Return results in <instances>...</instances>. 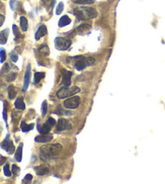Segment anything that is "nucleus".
Instances as JSON below:
<instances>
[{
  "instance_id": "f257e3e1",
  "label": "nucleus",
  "mask_w": 165,
  "mask_h": 184,
  "mask_svg": "<svg viewBox=\"0 0 165 184\" xmlns=\"http://www.w3.org/2000/svg\"><path fill=\"white\" fill-rule=\"evenodd\" d=\"M62 149V146L60 143H50L44 145L40 149L41 159L48 160L55 157L60 154Z\"/></svg>"
},
{
  "instance_id": "f03ea898",
  "label": "nucleus",
  "mask_w": 165,
  "mask_h": 184,
  "mask_svg": "<svg viewBox=\"0 0 165 184\" xmlns=\"http://www.w3.org/2000/svg\"><path fill=\"white\" fill-rule=\"evenodd\" d=\"M74 15L79 21H86L94 19L97 16V11L93 8L80 7L74 9Z\"/></svg>"
},
{
  "instance_id": "7ed1b4c3",
  "label": "nucleus",
  "mask_w": 165,
  "mask_h": 184,
  "mask_svg": "<svg viewBox=\"0 0 165 184\" xmlns=\"http://www.w3.org/2000/svg\"><path fill=\"white\" fill-rule=\"evenodd\" d=\"M76 59L74 67L78 71H82L88 66L93 65L95 63V59L92 57H82V56H77L74 58Z\"/></svg>"
},
{
  "instance_id": "20e7f679",
  "label": "nucleus",
  "mask_w": 165,
  "mask_h": 184,
  "mask_svg": "<svg viewBox=\"0 0 165 184\" xmlns=\"http://www.w3.org/2000/svg\"><path fill=\"white\" fill-rule=\"evenodd\" d=\"M79 92H80V89L76 86H74L72 88L63 87L61 89H59V91L57 93V97L59 99H63L66 98L67 97H70V96H73Z\"/></svg>"
},
{
  "instance_id": "39448f33",
  "label": "nucleus",
  "mask_w": 165,
  "mask_h": 184,
  "mask_svg": "<svg viewBox=\"0 0 165 184\" xmlns=\"http://www.w3.org/2000/svg\"><path fill=\"white\" fill-rule=\"evenodd\" d=\"M54 44H55L56 49L63 51V50H66V49L70 48V45H71V41L69 38L58 37L55 38Z\"/></svg>"
},
{
  "instance_id": "423d86ee",
  "label": "nucleus",
  "mask_w": 165,
  "mask_h": 184,
  "mask_svg": "<svg viewBox=\"0 0 165 184\" xmlns=\"http://www.w3.org/2000/svg\"><path fill=\"white\" fill-rule=\"evenodd\" d=\"M80 103V98L78 96H74L70 98L67 99L66 101L64 102V106L66 109H70V110H74L76 109L79 106Z\"/></svg>"
},
{
  "instance_id": "0eeeda50",
  "label": "nucleus",
  "mask_w": 165,
  "mask_h": 184,
  "mask_svg": "<svg viewBox=\"0 0 165 184\" xmlns=\"http://www.w3.org/2000/svg\"><path fill=\"white\" fill-rule=\"evenodd\" d=\"M9 135L7 136V138L3 141V143L1 144V147L3 149H4L5 151L7 152L9 154H12L15 151V146L13 144L12 141L9 139Z\"/></svg>"
},
{
  "instance_id": "6e6552de",
  "label": "nucleus",
  "mask_w": 165,
  "mask_h": 184,
  "mask_svg": "<svg viewBox=\"0 0 165 184\" xmlns=\"http://www.w3.org/2000/svg\"><path fill=\"white\" fill-rule=\"evenodd\" d=\"M72 128V126L68 120L65 119H60L57 123V131H62L64 130H70Z\"/></svg>"
},
{
  "instance_id": "1a4fd4ad",
  "label": "nucleus",
  "mask_w": 165,
  "mask_h": 184,
  "mask_svg": "<svg viewBox=\"0 0 165 184\" xmlns=\"http://www.w3.org/2000/svg\"><path fill=\"white\" fill-rule=\"evenodd\" d=\"M62 84L64 87H69L71 84V76L73 73L66 69L62 70Z\"/></svg>"
},
{
  "instance_id": "9d476101",
  "label": "nucleus",
  "mask_w": 165,
  "mask_h": 184,
  "mask_svg": "<svg viewBox=\"0 0 165 184\" xmlns=\"http://www.w3.org/2000/svg\"><path fill=\"white\" fill-rule=\"evenodd\" d=\"M31 64L29 63L27 66L26 68V72L25 75V79H24V86H23V91L25 92L29 88V84H30V80H31Z\"/></svg>"
},
{
  "instance_id": "9b49d317",
  "label": "nucleus",
  "mask_w": 165,
  "mask_h": 184,
  "mask_svg": "<svg viewBox=\"0 0 165 184\" xmlns=\"http://www.w3.org/2000/svg\"><path fill=\"white\" fill-rule=\"evenodd\" d=\"M34 170H35L37 175L42 176L49 174L50 169L48 165H39V166L34 167Z\"/></svg>"
},
{
  "instance_id": "f8f14e48",
  "label": "nucleus",
  "mask_w": 165,
  "mask_h": 184,
  "mask_svg": "<svg viewBox=\"0 0 165 184\" xmlns=\"http://www.w3.org/2000/svg\"><path fill=\"white\" fill-rule=\"evenodd\" d=\"M52 139H53V135H49V133H48V134H42V135L37 136L35 138V141L38 143H46Z\"/></svg>"
},
{
  "instance_id": "ddd939ff",
  "label": "nucleus",
  "mask_w": 165,
  "mask_h": 184,
  "mask_svg": "<svg viewBox=\"0 0 165 184\" xmlns=\"http://www.w3.org/2000/svg\"><path fill=\"white\" fill-rule=\"evenodd\" d=\"M47 34V29H46V25H41L39 27V29L37 30V32L36 33V35H35V39L38 41L40 40L41 37L46 36Z\"/></svg>"
},
{
  "instance_id": "4468645a",
  "label": "nucleus",
  "mask_w": 165,
  "mask_h": 184,
  "mask_svg": "<svg viewBox=\"0 0 165 184\" xmlns=\"http://www.w3.org/2000/svg\"><path fill=\"white\" fill-rule=\"evenodd\" d=\"M9 35V29H6L3 31L0 32V44L1 45H4L7 41Z\"/></svg>"
},
{
  "instance_id": "2eb2a0df",
  "label": "nucleus",
  "mask_w": 165,
  "mask_h": 184,
  "mask_svg": "<svg viewBox=\"0 0 165 184\" xmlns=\"http://www.w3.org/2000/svg\"><path fill=\"white\" fill-rule=\"evenodd\" d=\"M38 131L41 133V134H48V133H50V131H51V127L52 126L50 125V123H47L46 122L45 124H43L41 127L40 126H38Z\"/></svg>"
},
{
  "instance_id": "dca6fc26",
  "label": "nucleus",
  "mask_w": 165,
  "mask_h": 184,
  "mask_svg": "<svg viewBox=\"0 0 165 184\" xmlns=\"http://www.w3.org/2000/svg\"><path fill=\"white\" fill-rule=\"evenodd\" d=\"M23 146H24V144L23 143H20V145L18 146L17 148L16 151V153H15V158L16 160L18 162H20L21 161H22V153H23Z\"/></svg>"
},
{
  "instance_id": "f3484780",
  "label": "nucleus",
  "mask_w": 165,
  "mask_h": 184,
  "mask_svg": "<svg viewBox=\"0 0 165 184\" xmlns=\"http://www.w3.org/2000/svg\"><path fill=\"white\" fill-rule=\"evenodd\" d=\"M70 22H71V20L68 17V16H63L60 18V20L58 21V26L60 28H62L66 25H70Z\"/></svg>"
},
{
  "instance_id": "a211bd4d",
  "label": "nucleus",
  "mask_w": 165,
  "mask_h": 184,
  "mask_svg": "<svg viewBox=\"0 0 165 184\" xmlns=\"http://www.w3.org/2000/svg\"><path fill=\"white\" fill-rule=\"evenodd\" d=\"M15 107L18 109V110H20V111H24L25 109V102H24V98L23 97H18L15 102Z\"/></svg>"
},
{
  "instance_id": "6ab92c4d",
  "label": "nucleus",
  "mask_w": 165,
  "mask_h": 184,
  "mask_svg": "<svg viewBox=\"0 0 165 184\" xmlns=\"http://www.w3.org/2000/svg\"><path fill=\"white\" fill-rule=\"evenodd\" d=\"M34 127V124L31 123V124H27L25 121H22L20 124V128L23 132H28V131L33 130Z\"/></svg>"
},
{
  "instance_id": "aec40b11",
  "label": "nucleus",
  "mask_w": 165,
  "mask_h": 184,
  "mask_svg": "<svg viewBox=\"0 0 165 184\" xmlns=\"http://www.w3.org/2000/svg\"><path fill=\"white\" fill-rule=\"evenodd\" d=\"M20 27L22 31L26 32L28 30V28H29V22H28V20L26 19V17L21 16L20 19Z\"/></svg>"
},
{
  "instance_id": "412c9836",
  "label": "nucleus",
  "mask_w": 165,
  "mask_h": 184,
  "mask_svg": "<svg viewBox=\"0 0 165 184\" xmlns=\"http://www.w3.org/2000/svg\"><path fill=\"white\" fill-rule=\"evenodd\" d=\"M89 29H91V26L89 25H81L78 26L77 29H75V32H77L78 34H82L85 32H87Z\"/></svg>"
},
{
  "instance_id": "4be33fe9",
  "label": "nucleus",
  "mask_w": 165,
  "mask_h": 184,
  "mask_svg": "<svg viewBox=\"0 0 165 184\" xmlns=\"http://www.w3.org/2000/svg\"><path fill=\"white\" fill-rule=\"evenodd\" d=\"M45 76H46V74L44 72H36L34 75V84H38L42 79L45 78Z\"/></svg>"
},
{
  "instance_id": "5701e85b",
  "label": "nucleus",
  "mask_w": 165,
  "mask_h": 184,
  "mask_svg": "<svg viewBox=\"0 0 165 184\" xmlns=\"http://www.w3.org/2000/svg\"><path fill=\"white\" fill-rule=\"evenodd\" d=\"M16 96V90L13 85H10L8 87V97L10 99H14Z\"/></svg>"
},
{
  "instance_id": "b1692460",
  "label": "nucleus",
  "mask_w": 165,
  "mask_h": 184,
  "mask_svg": "<svg viewBox=\"0 0 165 184\" xmlns=\"http://www.w3.org/2000/svg\"><path fill=\"white\" fill-rule=\"evenodd\" d=\"M72 2L76 4H92L95 3V0H72Z\"/></svg>"
},
{
  "instance_id": "393cba45",
  "label": "nucleus",
  "mask_w": 165,
  "mask_h": 184,
  "mask_svg": "<svg viewBox=\"0 0 165 184\" xmlns=\"http://www.w3.org/2000/svg\"><path fill=\"white\" fill-rule=\"evenodd\" d=\"M39 51L41 52L42 54H44V55H49V54H50V49H49V47H48V45H42L40 47V49H39Z\"/></svg>"
},
{
  "instance_id": "a878e982",
  "label": "nucleus",
  "mask_w": 165,
  "mask_h": 184,
  "mask_svg": "<svg viewBox=\"0 0 165 184\" xmlns=\"http://www.w3.org/2000/svg\"><path fill=\"white\" fill-rule=\"evenodd\" d=\"M47 110H48V104H47L46 101H44L43 103H42V106H41V114H42V116H45L46 115Z\"/></svg>"
},
{
  "instance_id": "bb28decb",
  "label": "nucleus",
  "mask_w": 165,
  "mask_h": 184,
  "mask_svg": "<svg viewBox=\"0 0 165 184\" xmlns=\"http://www.w3.org/2000/svg\"><path fill=\"white\" fill-rule=\"evenodd\" d=\"M20 169L19 166H17L16 165H12V173L14 175L18 176L20 174Z\"/></svg>"
},
{
  "instance_id": "cd10ccee",
  "label": "nucleus",
  "mask_w": 165,
  "mask_h": 184,
  "mask_svg": "<svg viewBox=\"0 0 165 184\" xmlns=\"http://www.w3.org/2000/svg\"><path fill=\"white\" fill-rule=\"evenodd\" d=\"M63 9H64V3L62 2H60L56 8V15H60L62 12Z\"/></svg>"
},
{
  "instance_id": "c85d7f7f",
  "label": "nucleus",
  "mask_w": 165,
  "mask_h": 184,
  "mask_svg": "<svg viewBox=\"0 0 165 184\" xmlns=\"http://www.w3.org/2000/svg\"><path fill=\"white\" fill-rule=\"evenodd\" d=\"M12 29H13V33H14V35L16 36V37H23V36L21 35L20 33V30L18 29V27H17L16 25H13L12 26Z\"/></svg>"
},
{
  "instance_id": "c756f323",
  "label": "nucleus",
  "mask_w": 165,
  "mask_h": 184,
  "mask_svg": "<svg viewBox=\"0 0 165 184\" xmlns=\"http://www.w3.org/2000/svg\"><path fill=\"white\" fill-rule=\"evenodd\" d=\"M3 172H4L5 176L7 177H10L12 175V172L10 170V167H9V164H6L3 167Z\"/></svg>"
},
{
  "instance_id": "7c9ffc66",
  "label": "nucleus",
  "mask_w": 165,
  "mask_h": 184,
  "mask_svg": "<svg viewBox=\"0 0 165 184\" xmlns=\"http://www.w3.org/2000/svg\"><path fill=\"white\" fill-rule=\"evenodd\" d=\"M16 73H14V72H12V73H10L6 77V80L7 82H12V81H14L15 80H16Z\"/></svg>"
},
{
  "instance_id": "2f4dec72",
  "label": "nucleus",
  "mask_w": 165,
  "mask_h": 184,
  "mask_svg": "<svg viewBox=\"0 0 165 184\" xmlns=\"http://www.w3.org/2000/svg\"><path fill=\"white\" fill-rule=\"evenodd\" d=\"M18 4H19V2L17 0H11L10 1V7H11V8L13 11H15L17 8Z\"/></svg>"
},
{
  "instance_id": "473e14b6",
  "label": "nucleus",
  "mask_w": 165,
  "mask_h": 184,
  "mask_svg": "<svg viewBox=\"0 0 165 184\" xmlns=\"http://www.w3.org/2000/svg\"><path fill=\"white\" fill-rule=\"evenodd\" d=\"M32 179H33V175L30 174H26V176L24 178L23 183H30L32 182Z\"/></svg>"
},
{
  "instance_id": "72a5a7b5",
  "label": "nucleus",
  "mask_w": 165,
  "mask_h": 184,
  "mask_svg": "<svg viewBox=\"0 0 165 184\" xmlns=\"http://www.w3.org/2000/svg\"><path fill=\"white\" fill-rule=\"evenodd\" d=\"M6 58H7V55H6L5 50L3 49H0V62H3L6 60Z\"/></svg>"
},
{
  "instance_id": "f704fd0d",
  "label": "nucleus",
  "mask_w": 165,
  "mask_h": 184,
  "mask_svg": "<svg viewBox=\"0 0 165 184\" xmlns=\"http://www.w3.org/2000/svg\"><path fill=\"white\" fill-rule=\"evenodd\" d=\"M8 70H9V66L7 63H6L4 66H3V67L2 68V70H1V71H0V75H3L4 73H6V72H7L8 71Z\"/></svg>"
},
{
  "instance_id": "c9c22d12",
  "label": "nucleus",
  "mask_w": 165,
  "mask_h": 184,
  "mask_svg": "<svg viewBox=\"0 0 165 184\" xmlns=\"http://www.w3.org/2000/svg\"><path fill=\"white\" fill-rule=\"evenodd\" d=\"M11 59H12L14 62H16L18 61V55H17L16 54L14 53V52L11 53Z\"/></svg>"
},
{
  "instance_id": "e433bc0d",
  "label": "nucleus",
  "mask_w": 165,
  "mask_h": 184,
  "mask_svg": "<svg viewBox=\"0 0 165 184\" xmlns=\"http://www.w3.org/2000/svg\"><path fill=\"white\" fill-rule=\"evenodd\" d=\"M4 111H3V119H4L5 122H7V102H4Z\"/></svg>"
},
{
  "instance_id": "4c0bfd02",
  "label": "nucleus",
  "mask_w": 165,
  "mask_h": 184,
  "mask_svg": "<svg viewBox=\"0 0 165 184\" xmlns=\"http://www.w3.org/2000/svg\"><path fill=\"white\" fill-rule=\"evenodd\" d=\"M47 123H49L53 127V126H54L55 124H56V121H55V119H53V118H50V119H48L47 120Z\"/></svg>"
},
{
  "instance_id": "58836bf2",
  "label": "nucleus",
  "mask_w": 165,
  "mask_h": 184,
  "mask_svg": "<svg viewBox=\"0 0 165 184\" xmlns=\"http://www.w3.org/2000/svg\"><path fill=\"white\" fill-rule=\"evenodd\" d=\"M4 21H5V16H3V15H1V14H0V27L3 25Z\"/></svg>"
},
{
  "instance_id": "ea45409f",
  "label": "nucleus",
  "mask_w": 165,
  "mask_h": 184,
  "mask_svg": "<svg viewBox=\"0 0 165 184\" xmlns=\"http://www.w3.org/2000/svg\"><path fill=\"white\" fill-rule=\"evenodd\" d=\"M5 161H6V157H1V156H0V165L4 163Z\"/></svg>"
}]
</instances>
